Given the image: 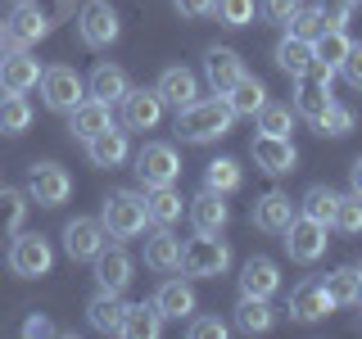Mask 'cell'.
Listing matches in <instances>:
<instances>
[{
	"instance_id": "5b68a950",
	"label": "cell",
	"mask_w": 362,
	"mask_h": 339,
	"mask_svg": "<svg viewBox=\"0 0 362 339\" xmlns=\"http://www.w3.org/2000/svg\"><path fill=\"white\" fill-rule=\"evenodd\" d=\"M54 267V249L45 235L37 231H14V244H9V271L23 280H37Z\"/></svg>"
},
{
	"instance_id": "8992f818",
	"label": "cell",
	"mask_w": 362,
	"mask_h": 339,
	"mask_svg": "<svg viewBox=\"0 0 362 339\" xmlns=\"http://www.w3.org/2000/svg\"><path fill=\"white\" fill-rule=\"evenodd\" d=\"M299 82V90H294V113L299 118H308L317 122L326 109L335 105V95H331V82H335V68H326V64H313L303 77H294Z\"/></svg>"
},
{
	"instance_id": "836d02e7",
	"label": "cell",
	"mask_w": 362,
	"mask_h": 339,
	"mask_svg": "<svg viewBox=\"0 0 362 339\" xmlns=\"http://www.w3.org/2000/svg\"><path fill=\"white\" fill-rule=\"evenodd\" d=\"M349 45H354V41H349L344 28H322L313 37V59L326 64V68H339V64H344V54H349Z\"/></svg>"
},
{
	"instance_id": "f1b7e54d",
	"label": "cell",
	"mask_w": 362,
	"mask_h": 339,
	"mask_svg": "<svg viewBox=\"0 0 362 339\" xmlns=\"http://www.w3.org/2000/svg\"><path fill=\"white\" fill-rule=\"evenodd\" d=\"M145 267H154V271H177L181 267V240L173 235V226H158L150 240H145Z\"/></svg>"
},
{
	"instance_id": "e0dca14e",
	"label": "cell",
	"mask_w": 362,
	"mask_h": 339,
	"mask_svg": "<svg viewBox=\"0 0 362 339\" xmlns=\"http://www.w3.org/2000/svg\"><path fill=\"white\" fill-rule=\"evenodd\" d=\"M37 82H41V59H32L28 50H5L0 54V90L28 95Z\"/></svg>"
},
{
	"instance_id": "6da1fadb",
	"label": "cell",
	"mask_w": 362,
	"mask_h": 339,
	"mask_svg": "<svg viewBox=\"0 0 362 339\" xmlns=\"http://www.w3.org/2000/svg\"><path fill=\"white\" fill-rule=\"evenodd\" d=\"M231 122H235V113L226 105V95L195 100V105L177 109V131H181V141H190V145H213V141H222V136H231Z\"/></svg>"
},
{
	"instance_id": "74e56055",
	"label": "cell",
	"mask_w": 362,
	"mask_h": 339,
	"mask_svg": "<svg viewBox=\"0 0 362 339\" xmlns=\"http://www.w3.org/2000/svg\"><path fill=\"white\" fill-rule=\"evenodd\" d=\"M335 199H339V190H331V186H308V195L299 199V213H303V218H313V222H322V226H331Z\"/></svg>"
},
{
	"instance_id": "5bb4252c",
	"label": "cell",
	"mask_w": 362,
	"mask_h": 339,
	"mask_svg": "<svg viewBox=\"0 0 362 339\" xmlns=\"http://www.w3.org/2000/svg\"><path fill=\"white\" fill-rule=\"evenodd\" d=\"M105 244H109V235H105V226H100V218H73L64 226V254L73 258V263H90Z\"/></svg>"
},
{
	"instance_id": "4dcf8cb0",
	"label": "cell",
	"mask_w": 362,
	"mask_h": 339,
	"mask_svg": "<svg viewBox=\"0 0 362 339\" xmlns=\"http://www.w3.org/2000/svg\"><path fill=\"white\" fill-rule=\"evenodd\" d=\"M226 105H231V113H235V118H254V113L267 105V86L258 82V77H249V73H245L240 82H235L231 90H226Z\"/></svg>"
},
{
	"instance_id": "277c9868",
	"label": "cell",
	"mask_w": 362,
	"mask_h": 339,
	"mask_svg": "<svg viewBox=\"0 0 362 339\" xmlns=\"http://www.w3.org/2000/svg\"><path fill=\"white\" fill-rule=\"evenodd\" d=\"M118 32H122V23H118V9L109 0H86L77 9V37H82L86 50H109L118 41Z\"/></svg>"
},
{
	"instance_id": "8fae6325",
	"label": "cell",
	"mask_w": 362,
	"mask_h": 339,
	"mask_svg": "<svg viewBox=\"0 0 362 339\" xmlns=\"http://www.w3.org/2000/svg\"><path fill=\"white\" fill-rule=\"evenodd\" d=\"M249 154H254L258 172H267V177H286V172H294V167H299V150L290 145V136H267V131H258L254 145H249Z\"/></svg>"
},
{
	"instance_id": "2e32d148",
	"label": "cell",
	"mask_w": 362,
	"mask_h": 339,
	"mask_svg": "<svg viewBox=\"0 0 362 339\" xmlns=\"http://www.w3.org/2000/svg\"><path fill=\"white\" fill-rule=\"evenodd\" d=\"M186 213H190V226H195V235H222L226 222H231L226 195H218V190H199V195L186 203Z\"/></svg>"
},
{
	"instance_id": "44dd1931",
	"label": "cell",
	"mask_w": 362,
	"mask_h": 339,
	"mask_svg": "<svg viewBox=\"0 0 362 339\" xmlns=\"http://www.w3.org/2000/svg\"><path fill=\"white\" fill-rule=\"evenodd\" d=\"M235 280H240L245 299H272V294L281 290V267L272 263V258L258 254V258H249V263L240 267V276H235Z\"/></svg>"
},
{
	"instance_id": "cb8c5ba5",
	"label": "cell",
	"mask_w": 362,
	"mask_h": 339,
	"mask_svg": "<svg viewBox=\"0 0 362 339\" xmlns=\"http://www.w3.org/2000/svg\"><path fill=\"white\" fill-rule=\"evenodd\" d=\"M154 308L163 321H186V316H195V290L186 285V280H168V285H158L154 294Z\"/></svg>"
},
{
	"instance_id": "ee69618b",
	"label": "cell",
	"mask_w": 362,
	"mask_h": 339,
	"mask_svg": "<svg viewBox=\"0 0 362 339\" xmlns=\"http://www.w3.org/2000/svg\"><path fill=\"white\" fill-rule=\"evenodd\" d=\"M213 14H218L222 28H245V23L254 18V0H218Z\"/></svg>"
},
{
	"instance_id": "6f0895ef",
	"label": "cell",
	"mask_w": 362,
	"mask_h": 339,
	"mask_svg": "<svg viewBox=\"0 0 362 339\" xmlns=\"http://www.w3.org/2000/svg\"><path fill=\"white\" fill-rule=\"evenodd\" d=\"M358 308H362V303H358Z\"/></svg>"
},
{
	"instance_id": "9a60e30c",
	"label": "cell",
	"mask_w": 362,
	"mask_h": 339,
	"mask_svg": "<svg viewBox=\"0 0 362 339\" xmlns=\"http://www.w3.org/2000/svg\"><path fill=\"white\" fill-rule=\"evenodd\" d=\"M294 218H299V203L290 195H281V190H267V195L254 203V213H249V222H254L263 235H286V226Z\"/></svg>"
},
{
	"instance_id": "ac0fdd59",
	"label": "cell",
	"mask_w": 362,
	"mask_h": 339,
	"mask_svg": "<svg viewBox=\"0 0 362 339\" xmlns=\"http://www.w3.org/2000/svg\"><path fill=\"white\" fill-rule=\"evenodd\" d=\"M118 105H122V127H127V131H154L158 118H163V100H158L154 90H145V86L141 90L132 86Z\"/></svg>"
},
{
	"instance_id": "7a4b0ae2",
	"label": "cell",
	"mask_w": 362,
	"mask_h": 339,
	"mask_svg": "<svg viewBox=\"0 0 362 339\" xmlns=\"http://www.w3.org/2000/svg\"><path fill=\"white\" fill-rule=\"evenodd\" d=\"M100 226H105V235H113V240H136L150 226V218H145V195H136V190L109 195L105 208H100Z\"/></svg>"
},
{
	"instance_id": "9c48e42d",
	"label": "cell",
	"mask_w": 362,
	"mask_h": 339,
	"mask_svg": "<svg viewBox=\"0 0 362 339\" xmlns=\"http://www.w3.org/2000/svg\"><path fill=\"white\" fill-rule=\"evenodd\" d=\"M68 195H73V177H68L59 163H32V172H28V199L37 203V208H59Z\"/></svg>"
},
{
	"instance_id": "30bf717a",
	"label": "cell",
	"mask_w": 362,
	"mask_h": 339,
	"mask_svg": "<svg viewBox=\"0 0 362 339\" xmlns=\"http://www.w3.org/2000/svg\"><path fill=\"white\" fill-rule=\"evenodd\" d=\"M50 28H54V18L41 14L37 0H32V5H14V14H9V28H5V45H9V50H32L37 41L50 37Z\"/></svg>"
},
{
	"instance_id": "11a10c76",
	"label": "cell",
	"mask_w": 362,
	"mask_h": 339,
	"mask_svg": "<svg viewBox=\"0 0 362 339\" xmlns=\"http://www.w3.org/2000/svg\"><path fill=\"white\" fill-rule=\"evenodd\" d=\"M358 276H362V263H358Z\"/></svg>"
},
{
	"instance_id": "f546056e",
	"label": "cell",
	"mask_w": 362,
	"mask_h": 339,
	"mask_svg": "<svg viewBox=\"0 0 362 339\" xmlns=\"http://www.w3.org/2000/svg\"><path fill=\"white\" fill-rule=\"evenodd\" d=\"M317 59H313V41H303V37H281L276 41V68L281 73H290V77H303L313 68Z\"/></svg>"
},
{
	"instance_id": "e575fe53",
	"label": "cell",
	"mask_w": 362,
	"mask_h": 339,
	"mask_svg": "<svg viewBox=\"0 0 362 339\" xmlns=\"http://www.w3.org/2000/svg\"><path fill=\"white\" fill-rule=\"evenodd\" d=\"M245 186V172H240V163L235 158H213L209 167H204V190H218V195H231V190H240Z\"/></svg>"
},
{
	"instance_id": "7bdbcfd3",
	"label": "cell",
	"mask_w": 362,
	"mask_h": 339,
	"mask_svg": "<svg viewBox=\"0 0 362 339\" xmlns=\"http://www.w3.org/2000/svg\"><path fill=\"white\" fill-rule=\"evenodd\" d=\"M322 28H326V23H322V14H317V5H299L286 18V32H290V37H303V41H313Z\"/></svg>"
},
{
	"instance_id": "d4e9b609",
	"label": "cell",
	"mask_w": 362,
	"mask_h": 339,
	"mask_svg": "<svg viewBox=\"0 0 362 339\" xmlns=\"http://www.w3.org/2000/svg\"><path fill=\"white\" fill-rule=\"evenodd\" d=\"M86 158L95 167H122V163H127V131H118V122H113L109 131L90 136V141H86Z\"/></svg>"
},
{
	"instance_id": "ffe728a7",
	"label": "cell",
	"mask_w": 362,
	"mask_h": 339,
	"mask_svg": "<svg viewBox=\"0 0 362 339\" xmlns=\"http://www.w3.org/2000/svg\"><path fill=\"white\" fill-rule=\"evenodd\" d=\"M204 77H209V90H213V95H226V90L245 77L240 54L226 50V45H213V50L204 54Z\"/></svg>"
},
{
	"instance_id": "3957f363",
	"label": "cell",
	"mask_w": 362,
	"mask_h": 339,
	"mask_svg": "<svg viewBox=\"0 0 362 339\" xmlns=\"http://www.w3.org/2000/svg\"><path fill=\"white\" fill-rule=\"evenodd\" d=\"M231 267V244L218 240V235H195L190 244H181V267L186 276L195 280H213V276H226Z\"/></svg>"
},
{
	"instance_id": "681fc988",
	"label": "cell",
	"mask_w": 362,
	"mask_h": 339,
	"mask_svg": "<svg viewBox=\"0 0 362 339\" xmlns=\"http://www.w3.org/2000/svg\"><path fill=\"white\" fill-rule=\"evenodd\" d=\"M213 5H218V0H173V9L181 18H209Z\"/></svg>"
},
{
	"instance_id": "d6a6232c",
	"label": "cell",
	"mask_w": 362,
	"mask_h": 339,
	"mask_svg": "<svg viewBox=\"0 0 362 339\" xmlns=\"http://www.w3.org/2000/svg\"><path fill=\"white\" fill-rule=\"evenodd\" d=\"M181 199L173 186H150L145 190V218H150L154 226H173L177 218H181Z\"/></svg>"
},
{
	"instance_id": "83f0119b",
	"label": "cell",
	"mask_w": 362,
	"mask_h": 339,
	"mask_svg": "<svg viewBox=\"0 0 362 339\" xmlns=\"http://www.w3.org/2000/svg\"><path fill=\"white\" fill-rule=\"evenodd\" d=\"M118 335H127V339H158V335H163V316H158L154 299L150 303H127Z\"/></svg>"
},
{
	"instance_id": "c3c4849f",
	"label": "cell",
	"mask_w": 362,
	"mask_h": 339,
	"mask_svg": "<svg viewBox=\"0 0 362 339\" xmlns=\"http://www.w3.org/2000/svg\"><path fill=\"white\" fill-rule=\"evenodd\" d=\"M339 73L349 77V86H358V90H362V41L349 45V54H344V64H339Z\"/></svg>"
},
{
	"instance_id": "4fadbf2b",
	"label": "cell",
	"mask_w": 362,
	"mask_h": 339,
	"mask_svg": "<svg viewBox=\"0 0 362 339\" xmlns=\"http://www.w3.org/2000/svg\"><path fill=\"white\" fill-rule=\"evenodd\" d=\"M326 244H331V240H326V226L313 222V218H303V213L286 226V249H290L294 263H303V267L317 263V258L326 254Z\"/></svg>"
},
{
	"instance_id": "7c38bea8",
	"label": "cell",
	"mask_w": 362,
	"mask_h": 339,
	"mask_svg": "<svg viewBox=\"0 0 362 339\" xmlns=\"http://www.w3.org/2000/svg\"><path fill=\"white\" fill-rule=\"evenodd\" d=\"M335 308V299H331V290H326V280H299V285L290 290V316L294 321H303V326H313V321H326V312Z\"/></svg>"
},
{
	"instance_id": "f5cc1de1",
	"label": "cell",
	"mask_w": 362,
	"mask_h": 339,
	"mask_svg": "<svg viewBox=\"0 0 362 339\" xmlns=\"http://www.w3.org/2000/svg\"><path fill=\"white\" fill-rule=\"evenodd\" d=\"M0 54H5V37H0Z\"/></svg>"
},
{
	"instance_id": "f907efd6",
	"label": "cell",
	"mask_w": 362,
	"mask_h": 339,
	"mask_svg": "<svg viewBox=\"0 0 362 339\" xmlns=\"http://www.w3.org/2000/svg\"><path fill=\"white\" fill-rule=\"evenodd\" d=\"M50 331H54V326L45 321V316H28V326H23V335H28V339H37V335H50Z\"/></svg>"
},
{
	"instance_id": "f6af8a7d",
	"label": "cell",
	"mask_w": 362,
	"mask_h": 339,
	"mask_svg": "<svg viewBox=\"0 0 362 339\" xmlns=\"http://www.w3.org/2000/svg\"><path fill=\"white\" fill-rule=\"evenodd\" d=\"M317 14H322L326 28H349V18H354V0H317Z\"/></svg>"
},
{
	"instance_id": "d6986e66",
	"label": "cell",
	"mask_w": 362,
	"mask_h": 339,
	"mask_svg": "<svg viewBox=\"0 0 362 339\" xmlns=\"http://www.w3.org/2000/svg\"><path fill=\"white\" fill-rule=\"evenodd\" d=\"M90 263H95V285L100 290H113V294H122V290H127L132 285V271H136V263H132V254H127V249H100V254L95 258H90Z\"/></svg>"
},
{
	"instance_id": "bcb514c9",
	"label": "cell",
	"mask_w": 362,
	"mask_h": 339,
	"mask_svg": "<svg viewBox=\"0 0 362 339\" xmlns=\"http://www.w3.org/2000/svg\"><path fill=\"white\" fill-rule=\"evenodd\" d=\"M186 335L190 339H226V321H218V316H186Z\"/></svg>"
},
{
	"instance_id": "ba28073f",
	"label": "cell",
	"mask_w": 362,
	"mask_h": 339,
	"mask_svg": "<svg viewBox=\"0 0 362 339\" xmlns=\"http://www.w3.org/2000/svg\"><path fill=\"white\" fill-rule=\"evenodd\" d=\"M136 177H141V186H173L181 177V158L168 141H150L141 145V154H136Z\"/></svg>"
},
{
	"instance_id": "52a82bcc",
	"label": "cell",
	"mask_w": 362,
	"mask_h": 339,
	"mask_svg": "<svg viewBox=\"0 0 362 339\" xmlns=\"http://www.w3.org/2000/svg\"><path fill=\"white\" fill-rule=\"evenodd\" d=\"M37 86H41V95H45V109H54V113H73L86 100V82L68 64L41 68V82Z\"/></svg>"
},
{
	"instance_id": "ab89813d",
	"label": "cell",
	"mask_w": 362,
	"mask_h": 339,
	"mask_svg": "<svg viewBox=\"0 0 362 339\" xmlns=\"http://www.w3.org/2000/svg\"><path fill=\"white\" fill-rule=\"evenodd\" d=\"M254 118H258V131H267V136H290V131H294V118H299V113H294L290 105H272V100H267V105L258 109Z\"/></svg>"
},
{
	"instance_id": "60d3db41",
	"label": "cell",
	"mask_w": 362,
	"mask_h": 339,
	"mask_svg": "<svg viewBox=\"0 0 362 339\" xmlns=\"http://www.w3.org/2000/svg\"><path fill=\"white\" fill-rule=\"evenodd\" d=\"M331 226H335V231H344V235H358L362 231V195H354V190H349V195H339Z\"/></svg>"
},
{
	"instance_id": "816d5d0a",
	"label": "cell",
	"mask_w": 362,
	"mask_h": 339,
	"mask_svg": "<svg viewBox=\"0 0 362 339\" xmlns=\"http://www.w3.org/2000/svg\"><path fill=\"white\" fill-rule=\"evenodd\" d=\"M349 186H354V195H362V154L354 158V167H349Z\"/></svg>"
},
{
	"instance_id": "7402d4cb",
	"label": "cell",
	"mask_w": 362,
	"mask_h": 339,
	"mask_svg": "<svg viewBox=\"0 0 362 339\" xmlns=\"http://www.w3.org/2000/svg\"><path fill=\"white\" fill-rule=\"evenodd\" d=\"M113 127V105H105V100H82L73 113H68V131L77 136V141H90V136H100V131H109Z\"/></svg>"
},
{
	"instance_id": "db71d44e",
	"label": "cell",
	"mask_w": 362,
	"mask_h": 339,
	"mask_svg": "<svg viewBox=\"0 0 362 339\" xmlns=\"http://www.w3.org/2000/svg\"><path fill=\"white\" fill-rule=\"evenodd\" d=\"M14 5H32V0H14Z\"/></svg>"
},
{
	"instance_id": "f35d334b",
	"label": "cell",
	"mask_w": 362,
	"mask_h": 339,
	"mask_svg": "<svg viewBox=\"0 0 362 339\" xmlns=\"http://www.w3.org/2000/svg\"><path fill=\"white\" fill-rule=\"evenodd\" d=\"M28 218V195L14 186H0V235H14Z\"/></svg>"
},
{
	"instance_id": "603a6c76",
	"label": "cell",
	"mask_w": 362,
	"mask_h": 339,
	"mask_svg": "<svg viewBox=\"0 0 362 339\" xmlns=\"http://www.w3.org/2000/svg\"><path fill=\"white\" fill-rule=\"evenodd\" d=\"M154 95L163 100V109H186V105H195V100H199V82H195L190 68H163Z\"/></svg>"
},
{
	"instance_id": "9f6ffc18",
	"label": "cell",
	"mask_w": 362,
	"mask_h": 339,
	"mask_svg": "<svg viewBox=\"0 0 362 339\" xmlns=\"http://www.w3.org/2000/svg\"><path fill=\"white\" fill-rule=\"evenodd\" d=\"M354 5H362V0H354Z\"/></svg>"
},
{
	"instance_id": "8d00e7d4",
	"label": "cell",
	"mask_w": 362,
	"mask_h": 339,
	"mask_svg": "<svg viewBox=\"0 0 362 339\" xmlns=\"http://www.w3.org/2000/svg\"><path fill=\"white\" fill-rule=\"evenodd\" d=\"M32 127V105H28V95H0V131L5 136H23Z\"/></svg>"
},
{
	"instance_id": "d590c367",
	"label": "cell",
	"mask_w": 362,
	"mask_h": 339,
	"mask_svg": "<svg viewBox=\"0 0 362 339\" xmlns=\"http://www.w3.org/2000/svg\"><path fill=\"white\" fill-rule=\"evenodd\" d=\"M326 290H331L335 308H358V303H362V276H358V267L331 271V276H326Z\"/></svg>"
},
{
	"instance_id": "4316f807",
	"label": "cell",
	"mask_w": 362,
	"mask_h": 339,
	"mask_svg": "<svg viewBox=\"0 0 362 339\" xmlns=\"http://www.w3.org/2000/svg\"><path fill=\"white\" fill-rule=\"evenodd\" d=\"M127 90H132V82H127V73H122L118 64H95V68H90V77H86V95L105 100V105H118Z\"/></svg>"
},
{
	"instance_id": "484cf974",
	"label": "cell",
	"mask_w": 362,
	"mask_h": 339,
	"mask_svg": "<svg viewBox=\"0 0 362 339\" xmlns=\"http://www.w3.org/2000/svg\"><path fill=\"white\" fill-rule=\"evenodd\" d=\"M122 312H127V303H122V294H113V290H100L95 299L86 303V321H90V331H100V335H118Z\"/></svg>"
},
{
	"instance_id": "b9f144b4",
	"label": "cell",
	"mask_w": 362,
	"mask_h": 339,
	"mask_svg": "<svg viewBox=\"0 0 362 339\" xmlns=\"http://www.w3.org/2000/svg\"><path fill=\"white\" fill-rule=\"evenodd\" d=\"M354 122H358V113L349 109V105H331V109L322 113V118L313 122V127L322 131V136H331V141H339V136H349V131H354Z\"/></svg>"
},
{
	"instance_id": "7dc6e473",
	"label": "cell",
	"mask_w": 362,
	"mask_h": 339,
	"mask_svg": "<svg viewBox=\"0 0 362 339\" xmlns=\"http://www.w3.org/2000/svg\"><path fill=\"white\" fill-rule=\"evenodd\" d=\"M299 9V0H258V14H263L267 23H281L286 28V18Z\"/></svg>"
},
{
	"instance_id": "1f68e13d",
	"label": "cell",
	"mask_w": 362,
	"mask_h": 339,
	"mask_svg": "<svg viewBox=\"0 0 362 339\" xmlns=\"http://www.w3.org/2000/svg\"><path fill=\"white\" fill-rule=\"evenodd\" d=\"M272 321H276L272 299H245V294H240V303H235V331L263 335V331H272Z\"/></svg>"
}]
</instances>
